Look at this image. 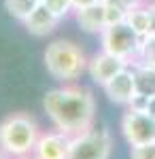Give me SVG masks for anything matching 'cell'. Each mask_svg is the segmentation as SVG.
Instances as JSON below:
<instances>
[{
	"label": "cell",
	"instance_id": "cell-19",
	"mask_svg": "<svg viewBox=\"0 0 155 159\" xmlns=\"http://www.w3.org/2000/svg\"><path fill=\"white\" fill-rule=\"evenodd\" d=\"M102 2H104V4H108V7H117V9H121V11H125V13H128L132 7L136 4L134 0H102Z\"/></svg>",
	"mask_w": 155,
	"mask_h": 159
},
{
	"label": "cell",
	"instance_id": "cell-15",
	"mask_svg": "<svg viewBox=\"0 0 155 159\" xmlns=\"http://www.w3.org/2000/svg\"><path fill=\"white\" fill-rule=\"evenodd\" d=\"M40 4L47 9V11H51L58 19H66L68 15H72L74 13V7H72L70 0H40Z\"/></svg>",
	"mask_w": 155,
	"mask_h": 159
},
{
	"label": "cell",
	"instance_id": "cell-20",
	"mask_svg": "<svg viewBox=\"0 0 155 159\" xmlns=\"http://www.w3.org/2000/svg\"><path fill=\"white\" fill-rule=\"evenodd\" d=\"M72 7H74V11L77 9H83V7H89V4H96V2H100V0H70Z\"/></svg>",
	"mask_w": 155,
	"mask_h": 159
},
{
	"label": "cell",
	"instance_id": "cell-18",
	"mask_svg": "<svg viewBox=\"0 0 155 159\" xmlns=\"http://www.w3.org/2000/svg\"><path fill=\"white\" fill-rule=\"evenodd\" d=\"M104 7H106V25L125 21V15H128L125 11H121V9H117V7H108V4H104Z\"/></svg>",
	"mask_w": 155,
	"mask_h": 159
},
{
	"label": "cell",
	"instance_id": "cell-17",
	"mask_svg": "<svg viewBox=\"0 0 155 159\" xmlns=\"http://www.w3.org/2000/svg\"><path fill=\"white\" fill-rule=\"evenodd\" d=\"M130 159H155V142L143 147H130Z\"/></svg>",
	"mask_w": 155,
	"mask_h": 159
},
{
	"label": "cell",
	"instance_id": "cell-21",
	"mask_svg": "<svg viewBox=\"0 0 155 159\" xmlns=\"http://www.w3.org/2000/svg\"><path fill=\"white\" fill-rule=\"evenodd\" d=\"M147 7H149V13H151V32L155 34V0H149Z\"/></svg>",
	"mask_w": 155,
	"mask_h": 159
},
{
	"label": "cell",
	"instance_id": "cell-24",
	"mask_svg": "<svg viewBox=\"0 0 155 159\" xmlns=\"http://www.w3.org/2000/svg\"><path fill=\"white\" fill-rule=\"evenodd\" d=\"M134 2H136V4H143V2H147V0H134Z\"/></svg>",
	"mask_w": 155,
	"mask_h": 159
},
{
	"label": "cell",
	"instance_id": "cell-7",
	"mask_svg": "<svg viewBox=\"0 0 155 159\" xmlns=\"http://www.w3.org/2000/svg\"><path fill=\"white\" fill-rule=\"evenodd\" d=\"M70 151V136L60 129L40 132L34 144L32 157L34 159H66Z\"/></svg>",
	"mask_w": 155,
	"mask_h": 159
},
{
	"label": "cell",
	"instance_id": "cell-23",
	"mask_svg": "<svg viewBox=\"0 0 155 159\" xmlns=\"http://www.w3.org/2000/svg\"><path fill=\"white\" fill-rule=\"evenodd\" d=\"M0 159H11V157H9V155H7V153H4V151L0 148Z\"/></svg>",
	"mask_w": 155,
	"mask_h": 159
},
{
	"label": "cell",
	"instance_id": "cell-10",
	"mask_svg": "<svg viewBox=\"0 0 155 159\" xmlns=\"http://www.w3.org/2000/svg\"><path fill=\"white\" fill-rule=\"evenodd\" d=\"M72 15H74L79 28L87 34H100L106 28V7L102 0L96 4H89V7H83V9H77Z\"/></svg>",
	"mask_w": 155,
	"mask_h": 159
},
{
	"label": "cell",
	"instance_id": "cell-9",
	"mask_svg": "<svg viewBox=\"0 0 155 159\" xmlns=\"http://www.w3.org/2000/svg\"><path fill=\"white\" fill-rule=\"evenodd\" d=\"M102 89H104V93L108 96L110 102L121 104V106H128L132 100H134V96H136V79H134L132 64L125 66L123 70H119Z\"/></svg>",
	"mask_w": 155,
	"mask_h": 159
},
{
	"label": "cell",
	"instance_id": "cell-6",
	"mask_svg": "<svg viewBox=\"0 0 155 159\" xmlns=\"http://www.w3.org/2000/svg\"><path fill=\"white\" fill-rule=\"evenodd\" d=\"M121 134L130 147L155 142V119L147 110L128 108L121 117Z\"/></svg>",
	"mask_w": 155,
	"mask_h": 159
},
{
	"label": "cell",
	"instance_id": "cell-5",
	"mask_svg": "<svg viewBox=\"0 0 155 159\" xmlns=\"http://www.w3.org/2000/svg\"><path fill=\"white\" fill-rule=\"evenodd\" d=\"M113 136L106 127H89L83 134L70 138V151L66 159H110Z\"/></svg>",
	"mask_w": 155,
	"mask_h": 159
},
{
	"label": "cell",
	"instance_id": "cell-8",
	"mask_svg": "<svg viewBox=\"0 0 155 159\" xmlns=\"http://www.w3.org/2000/svg\"><path fill=\"white\" fill-rule=\"evenodd\" d=\"M125 66H130V64L100 49L87 60V74H89V79L94 81L96 85L104 87L108 81L119 72V70H123Z\"/></svg>",
	"mask_w": 155,
	"mask_h": 159
},
{
	"label": "cell",
	"instance_id": "cell-3",
	"mask_svg": "<svg viewBox=\"0 0 155 159\" xmlns=\"http://www.w3.org/2000/svg\"><path fill=\"white\" fill-rule=\"evenodd\" d=\"M43 60H45L47 72L55 81L74 83L77 79H81L83 72H87V60L89 57L85 55V51L77 43L58 38V40L47 45V49L43 53Z\"/></svg>",
	"mask_w": 155,
	"mask_h": 159
},
{
	"label": "cell",
	"instance_id": "cell-2",
	"mask_svg": "<svg viewBox=\"0 0 155 159\" xmlns=\"http://www.w3.org/2000/svg\"><path fill=\"white\" fill-rule=\"evenodd\" d=\"M40 136V125L28 112H13L0 121V148L11 159L30 157Z\"/></svg>",
	"mask_w": 155,
	"mask_h": 159
},
{
	"label": "cell",
	"instance_id": "cell-22",
	"mask_svg": "<svg viewBox=\"0 0 155 159\" xmlns=\"http://www.w3.org/2000/svg\"><path fill=\"white\" fill-rule=\"evenodd\" d=\"M147 112L155 119V96H151V98L147 100Z\"/></svg>",
	"mask_w": 155,
	"mask_h": 159
},
{
	"label": "cell",
	"instance_id": "cell-13",
	"mask_svg": "<svg viewBox=\"0 0 155 159\" xmlns=\"http://www.w3.org/2000/svg\"><path fill=\"white\" fill-rule=\"evenodd\" d=\"M134 68V79H136V93L151 98L155 96V68L147 66V64H132Z\"/></svg>",
	"mask_w": 155,
	"mask_h": 159
},
{
	"label": "cell",
	"instance_id": "cell-25",
	"mask_svg": "<svg viewBox=\"0 0 155 159\" xmlns=\"http://www.w3.org/2000/svg\"><path fill=\"white\" fill-rule=\"evenodd\" d=\"M21 159H34V157H32V155H30V157H21Z\"/></svg>",
	"mask_w": 155,
	"mask_h": 159
},
{
	"label": "cell",
	"instance_id": "cell-14",
	"mask_svg": "<svg viewBox=\"0 0 155 159\" xmlns=\"http://www.w3.org/2000/svg\"><path fill=\"white\" fill-rule=\"evenodd\" d=\"M38 4H40V0H4L7 13H9L11 17H15L17 21H24Z\"/></svg>",
	"mask_w": 155,
	"mask_h": 159
},
{
	"label": "cell",
	"instance_id": "cell-1",
	"mask_svg": "<svg viewBox=\"0 0 155 159\" xmlns=\"http://www.w3.org/2000/svg\"><path fill=\"white\" fill-rule=\"evenodd\" d=\"M43 108L51 119L53 127L72 136L83 134L94 127L96 121V98L92 89L77 83H62L49 89L43 98Z\"/></svg>",
	"mask_w": 155,
	"mask_h": 159
},
{
	"label": "cell",
	"instance_id": "cell-11",
	"mask_svg": "<svg viewBox=\"0 0 155 159\" xmlns=\"http://www.w3.org/2000/svg\"><path fill=\"white\" fill-rule=\"evenodd\" d=\"M21 24H24V28L32 34V36L40 38V36H49L51 32H55V28H58V24H60V19H58L51 11H47L43 4H38L34 11L21 21Z\"/></svg>",
	"mask_w": 155,
	"mask_h": 159
},
{
	"label": "cell",
	"instance_id": "cell-12",
	"mask_svg": "<svg viewBox=\"0 0 155 159\" xmlns=\"http://www.w3.org/2000/svg\"><path fill=\"white\" fill-rule=\"evenodd\" d=\"M125 24L130 25L138 36L151 34V13H149L147 2L134 4V7H132L130 11H128V15H125Z\"/></svg>",
	"mask_w": 155,
	"mask_h": 159
},
{
	"label": "cell",
	"instance_id": "cell-16",
	"mask_svg": "<svg viewBox=\"0 0 155 159\" xmlns=\"http://www.w3.org/2000/svg\"><path fill=\"white\" fill-rule=\"evenodd\" d=\"M140 64H155V34H147L143 36V43H140V51H138V60ZM134 61V64H136Z\"/></svg>",
	"mask_w": 155,
	"mask_h": 159
},
{
	"label": "cell",
	"instance_id": "cell-4",
	"mask_svg": "<svg viewBox=\"0 0 155 159\" xmlns=\"http://www.w3.org/2000/svg\"><path fill=\"white\" fill-rule=\"evenodd\" d=\"M98 36H100V49L102 51H106V53L128 61V64H134L138 60L143 36H138L125 21L106 25Z\"/></svg>",
	"mask_w": 155,
	"mask_h": 159
}]
</instances>
